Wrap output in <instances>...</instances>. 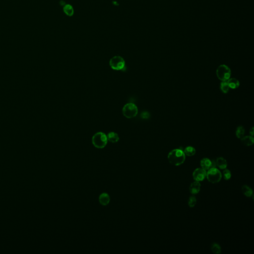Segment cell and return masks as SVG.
<instances>
[{
  "instance_id": "cell-19",
  "label": "cell",
  "mask_w": 254,
  "mask_h": 254,
  "mask_svg": "<svg viewBox=\"0 0 254 254\" xmlns=\"http://www.w3.org/2000/svg\"><path fill=\"white\" fill-rule=\"evenodd\" d=\"M64 12L68 16H72L74 14V9L70 5H66L64 8Z\"/></svg>"
},
{
  "instance_id": "cell-24",
  "label": "cell",
  "mask_w": 254,
  "mask_h": 254,
  "mask_svg": "<svg viewBox=\"0 0 254 254\" xmlns=\"http://www.w3.org/2000/svg\"><path fill=\"white\" fill-rule=\"evenodd\" d=\"M254 128H253H253H252L251 129V130H250V135H251L252 136H253V135H254Z\"/></svg>"
},
{
  "instance_id": "cell-17",
  "label": "cell",
  "mask_w": 254,
  "mask_h": 254,
  "mask_svg": "<svg viewBox=\"0 0 254 254\" xmlns=\"http://www.w3.org/2000/svg\"><path fill=\"white\" fill-rule=\"evenodd\" d=\"M211 250L214 254H220L221 253V249L220 246L218 244L213 243L211 245Z\"/></svg>"
},
{
  "instance_id": "cell-11",
  "label": "cell",
  "mask_w": 254,
  "mask_h": 254,
  "mask_svg": "<svg viewBox=\"0 0 254 254\" xmlns=\"http://www.w3.org/2000/svg\"><path fill=\"white\" fill-rule=\"evenodd\" d=\"M216 161V166L220 169H225L227 166V162L224 158H217Z\"/></svg>"
},
{
  "instance_id": "cell-14",
  "label": "cell",
  "mask_w": 254,
  "mask_h": 254,
  "mask_svg": "<svg viewBox=\"0 0 254 254\" xmlns=\"http://www.w3.org/2000/svg\"><path fill=\"white\" fill-rule=\"evenodd\" d=\"M242 192L247 197H251L253 195V191L251 188L247 185H244L242 187Z\"/></svg>"
},
{
  "instance_id": "cell-6",
  "label": "cell",
  "mask_w": 254,
  "mask_h": 254,
  "mask_svg": "<svg viewBox=\"0 0 254 254\" xmlns=\"http://www.w3.org/2000/svg\"><path fill=\"white\" fill-rule=\"evenodd\" d=\"M110 66L113 70L116 71L122 70L125 67V62L122 57L116 56L110 60Z\"/></svg>"
},
{
  "instance_id": "cell-4",
  "label": "cell",
  "mask_w": 254,
  "mask_h": 254,
  "mask_svg": "<svg viewBox=\"0 0 254 254\" xmlns=\"http://www.w3.org/2000/svg\"><path fill=\"white\" fill-rule=\"evenodd\" d=\"M231 70L228 67L225 65H220L216 70L217 78L222 81H227L231 77Z\"/></svg>"
},
{
  "instance_id": "cell-7",
  "label": "cell",
  "mask_w": 254,
  "mask_h": 254,
  "mask_svg": "<svg viewBox=\"0 0 254 254\" xmlns=\"http://www.w3.org/2000/svg\"><path fill=\"white\" fill-rule=\"evenodd\" d=\"M206 176V170L202 168L196 169L193 173L194 179L196 181H202L205 178Z\"/></svg>"
},
{
  "instance_id": "cell-12",
  "label": "cell",
  "mask_w": 254,
  "mask_h": 254,
  "mask_svg": "<svg viewBox=\"0 0 254 254\" xmlns=\"http://www.w3.org/2000/svg\"><path fill=\"white\" fill-rule=\"evenodd\" d=\"M241 142L245 146H251L254 143V139L252 136H244L241 139Z\"/></svg>"
},
{
  "instance_id": "cell-10",
  "label": "cell",
  "mask_w": 254,
  "mask_h": 254,
  "mask_svg": "<svg viewBox=\"0 0 254 254\" xmlns=\"http://www.w3.org/2000/svg\"><path fill=\"white\" fill-rule=\"evenodd\" d=\"M200 164L201 168L205 170H208L211 168L212 167V160L207 158H205L201 159Z\"/></svg>"
},
{
  "instance_id": "cell-5",
  "label": "cell",
  "mask_w": 254,
  "mask_h": 254,
  "mask_svg": "<svg viewBox=\"0 0 254 254\" xmlns=\"http://www.w3.org/2000/svg\"><path fill=\"white\" fill-rule=\"evenodd\" d=\"M122 112L123 115L126 118H134L138 114V108L134 103H128L123 107Z\"/></svg>"
},
{
  "instance_id": "cell-2",
  "label": "cell",
  "mask_w": 254,
  "mask_h": 254,
  "mask_svg": "<svg viewBox=\"0 0 254 254\" xmlns=\"http://www.w3.org/2000/svg\"><path fill=\"white\" fill-rule=\"evenodd\" d=\"M107 136L102 132L96 133L92 139L93 146L98 148H104L107 144Z\"/></svg>"
},
{
  "instance_id": "cell-1",
  "label": "cell",
  "mask_w": 254,
  "mask_h": 254,
  "mask_svg": "<svg viewBox=\"0 0 254 254\" xmlns=\"http://www.w3.org/2000/svg\"><path fill=\"white\" fill-rule=\"evenodd\" d=\"M186 155L184 151L180 149L173 150L168 155V161L174 166H179L185 161Z\"/></svg>"
},
{
  "instance_id": "cell-8",
  "label": "cell",
  "mask_w": 254,
  "mask_h": 254,
  "mask_svg": "<svg viewBox=\"0 0 254 254\" xmlns=\"http://www.w3.org/2000/svg\"><path fill=\"white\" fill-rule=\"evenodd\" d=\"M201 184L200 182L195 181L192 183L190 186L189 190L191 193L193 194H197L201 189Z\"/></svg>"
},
{
  "instance_id": "cell-21",
  "label": "cell",
  "mask_w": 254,
  "mask_h": 254,
  "mask_svg": "<svg viewBox=\"0 0 254 254\" xmlns=\"http://www.w3.org/2000/svg\"><path fill=\"white\" fill-rule=\"evenodd\" d=\"M197 204V200L194 196H191L188 200V205L190 208H194Z\"/></svg>"
},
{
  "instance_id": "cell-20",
  "label": "cell",
  "mask_w": 254,
  "mask_h": 254,
  "mask_svg": "<svg viewBox=\"0 0 254 254\" xmlns=\"http://www.w3.org/2000/svg\"><path fill=\"white\" fill-rule=\"evenodd\" d=\"M220 89L224 93H227L229 91V87L227 81H223L220 84Z\"/></svg>"
},
{
  "instance_id": "cell-22",
  "label": "cell",
  "mask_w": 254,
  "mask_h": 254,
  "mask_svg": "<svg viewBox=\"0 0 254 254\" xmlns=\"http://www.w3.org/2000/svg\"><path fill=\"white\" fill-rule=\"evenodd\" d=\"M223 177L224 180H229L231 177V173L230 172V171L227 169H225L223 171Z\"/></svg>"
},
{
  "instance_id": "cell-9",
  "label": "cell",
  "mask_w": 254,
  "mask_h": 254,
  "mask_svg": "<svg viewBox=\"0 0 254 254\" xmlns=\"http://www.w3.org/2000/svg\"><path fill=\"white\" fill-rule=\"evenodd\" d=\"M99 202L103 205H106L109 203L110 201V197L108 194L102 193L99 197Z\"/></svg>"
},
{
  "instance_id": "cell-13",
  "label": "cell",
  "mask_w": 254,
  "mask_h": 254,
  "mask_svg": "<svg viewBox=\"0 0 254 254\" xmlns=\"http://www.w3.org/2000/svg\"><path fill=\"white\" fill-rule=\"evenodd\" d=\"M227 82L228 85H229V88H231V89H237L239 86V82L236 78H229L227 81Z\"/></svg>"
},
{
  "instance_id": "cell-23",
  "label": "cell",
  "mask_w": 254,
  "mask_h": 254,
  "mask_svg": "<svg viewBox=\"0 0 254 254\" xmlns=\"http://www.w3.org/2000/svg\"><path fill=\"white\" fill-rule=\"evenodd\" d=\"M216 166H216V160H212V167H211V168H216Z\"/></svg>"
},
{
  "instance_id": "cell-15",
  "label": "cell",
  "mask_w": 254,
  "mask_h": 254,
  "mask_svg": "<svg viewBox=\"0 0 254 254\" xmlns=\"http://www.w3.org/2000/svg\"><path fill=\"white\" fill-rule=\"evenodd\" d=\"M107 140L111 143H115L118 142L119 140L118 134L114 132H110L107 135Z\"/></svg>"
},
{
  "instance_id": "cell-3",
  "label": "cell",
  "mask_w": 254,
  "mask_h": 254,
  "mask_svg": "<svg viewBox=\"0 0 254 254\" xmlns=\"http://www.w3.org/2000/svg\"><path fill=\"white\" fill-rule=\"evenodd\" d=\"M206 178L209 182L212 184L220 182L222 178V174L216 168H210L206 172Z\"/></svg>"
},
{
  "instance_id": "cell-18",
  "label": "cell",
  "mask_w": 254,
  "mask_h": 254,
  "mask_svg": "<svg viewBox=\"0 0 254 254\" xmlns=\"http://www.w3.org/2000/svg\"><path fill=\"white\" fill-rule=\"evenodd\" d=\"M244 134H245V129L244 128V127L242 126L238 127L236 131V135L237 138L238 139H242L244 136Z\"/></svg>"
},
{
  "instance_id": "cell-16",
  "label": "cell",
  "mask_w": 254,
  "mask_h": 254,
  "mask_svg": "<svg viewBox=\"0 0 254 254\" xmlns=\"http://www.w3.org/2000/svg\"><path fill=\"white\" fill-rule=\"evenodd\" d=\"M185 155L188 156H193L196 154V150L193 147H188L183 151Z\"/></svg>"
}]
</instances>
